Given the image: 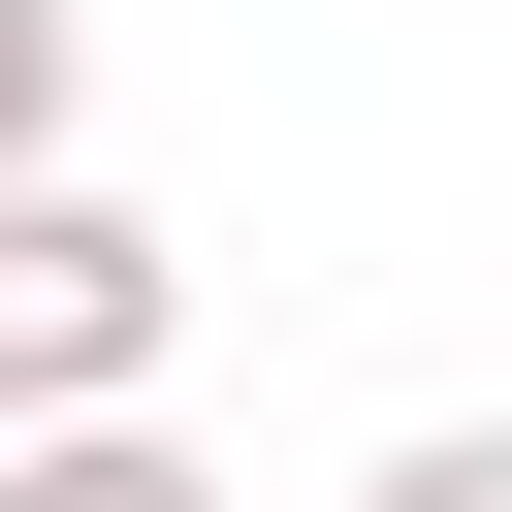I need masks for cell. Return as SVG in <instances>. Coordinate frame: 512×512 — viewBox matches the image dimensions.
Returning a JSON list of instances; mask_svg holds the SVG:
<instances>
[{
  "label": "cell",
  "mask_w": 512,
  "mask_h": 512,
  "mask_svg": "<svg viewBox=\"0 0 512 512\" xmlns=\"http://www.w3.org/2000/svg\"><path fill=\"white\" fill-rule=\"evenodd\" d=\"M160 352H192V256L64 160V192H0V448H64V416H160Z\"/></svg>",
  "instance_id": "6da1fadb"
},
{
  "label": "cell",
  "mask_w": 512,
  "mask_h": 512,
  "mask_svg": "<svg viewBox=\"0 0 512 512\" xmlns=\"http://www.w3.org/2000/svg\"><path fill=\"white\" fill-rule=\"evenodd\" d=\"M352 512H512V416H416V448H384Z\"/></svg>",
  "instance_id": "277c9868"
},
{
  "label": "cell",
  "mask_w": 512,
  "mask_h": 512,
  "mask_svg": "<svg viewBox=\"0 0 512 512\" xmlns=\"http://www.w3.org/2000/svg\"><path fill=\"white\" fill-rule=\"evenodd\" d=\"M64 128H96V0H0V192H64Z\"/></svg>",
  "instance_id": "7a4b0ae2"
},
{
  "label": "cell",
  "mask_w": 512,
  "mask_h": 512,
  "mask_svg": "<svg viewBox=\"0 0 512 512\" xmlns=\"http://www.w3.org/2000/svg\"><path fill=\"white\" fill-rule=\"evenodd\" d=\"M0 512H224V480H192L160 416H64V448H0Z\"/></svg>",
  "instance_id": "3957f363"
}]
</instances>
